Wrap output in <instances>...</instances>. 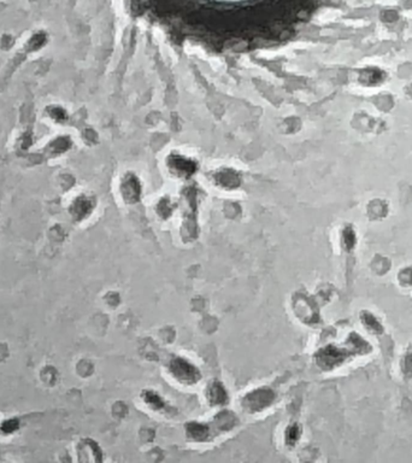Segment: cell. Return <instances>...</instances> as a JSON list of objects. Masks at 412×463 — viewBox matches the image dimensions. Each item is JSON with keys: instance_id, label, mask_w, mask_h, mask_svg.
Masks as SVG:
<instances>
[{"instance_id": "cell-1", "label": "cell", "mask_w": 412, "mask_h": 463, "mask_svg": "<svg viewBox=\"0 0 412 463\" xmlns=\"http://www.w3.org/2000/svg\"><path fill=\"white\" fill-rule=\"evenodd\" d=\"M366 349H369V347L353 346L352 349L344 350L335 346H327L317 353L316 361L321 368L331 369L334 367L341 365L344 362V359L351 355V353H364Z\"/></svg>"}, {"instance_id": "cell-2", "label": "cell", "mask_w": 412, "mask_h": 463, "mask_svg": "<svg viewBox=\"0 0 412 463\" xmlns=\"http://www.w3.org/2000/svg\"><path fill=\"white\" fill-rule=\"evenodd\" d=\"M275 401V393L269 388H257L243 398L244 409L250 413H258L271 405Z\"/></svg>"}, {"instance_id": "cell-3", "label": "cell", "mask_w": 412, "mask_h": 463, "mask_svg": "<svg viewBox=\"0 0 412 463\" xmlns=\"http://www.w3.org/2000/svg\"><path fill=\"white\" fill-rule=\"evenodd\" d=\"M170 372L175 376V379H178L180 382L186 385L195 384L200 379V373H199L197 367L193 366L191 362L181 358V357L173 359L170 363Z\"/></svg>"}, {"instance_id": "cell-4", "label": "cell", "mask_w": 412, "mask_h": 463, "mask_svg": "<svg viewBox=\"0 0 412 463\" xmlns=\"http://www.w3.org/2000/svg\"><path fill=\"white\" fill-rule=\"evenodd\" d=\"M209 401L214 405H223L227 403L228 394L223 385L220 382H214L209 388Z\"/></svg>"}, {"instance_id": "cell-5", "label": "cell", "mask_w": 412, "mask_h": 463, "mask_svg": "<svg viewBox=\"0 0 412 463\" xmlns=\"http://www.w3.org/2000/svg\"><path fill=\"white\" fill-rule=\"evenodd\" d=\"M186 431H187L188 436L192 439L197 440V442H205V440H208L209 434H210V428L204 423H188L186 426Z\"/></svg>"}, {"instance_id": "cell-6", "label": "cell", "mask_w": 412, "mask_h": 463, "mask_svg": "<svg viewBox=\"0 0 412 463\" xmlns=\"http://www.w3.org/2000/svg\"><path fill=\"white\" fill-rule=\"evenodd\" d=\"M143 397H144V401L146 402V403L149 404L151 408H153V409L160 410L162 408H164L163 400L159 397L158 394L154 393V392H152V391L145 392V393L143 394Z\"/></svg>"}, {"instance_id": "cell-7", "label": "cell", "mask_w": 412, "mask_h": 463, "mask_svg": "<svg viewBox=\"0 0 412 463\" xmlns=\"http://www.w3.org/2000/svg\"><path fill=\"white\" fill-rule=\"evenodd\" d=\"M299 437H300V429H299L297 424L289 426L287 428V432H286V443H287L288 445H294V444L298 442Z\"/></svg>"}, {"instance_id": "cell-8", "label": "cell", "mask_w": 412, "mask_h": 463, "mask_svg": "<svg viewBox=\"0 0 412 463\" xmlns=\"http://www.w3.org/2000/svg\"><path fill=\"white\" fill-rule=\"evenodd\" d=\"M363 322H364V324H366V327H368L369 329H371L372 332H382L381 324H380L377 321L375 320V317H372L371 315L365 314L364 318H363Z\"/></svg>"}, {"instance_id": "cell-9", "label": "cell", "mask_w": 412, "mask_h": 463, "mask_svg": "<svg viewBox=\"0 0 412 463\" xmlns=\"http://www.w3.org/2000/svg\"><path fill=\"white\" fill-rule=\"evenodd\" d=\"M45 44H46V37H45L44 34H38L34 35V37L30 39L28 46L30 50H39V48L43 47Z\"/></svg>"}, {"instance_id": "cell-10", "label": "cell", "mask_w": 412, "mask_h": 463, "mask_svg": "<svg viewBox=\"0 0 412 463\" xmlns=\"http://www.w3.org/2000/svg\"><path fill=\"white\" fill-rule=\"evenodd\" d=\"M50 115H51V117H53L54 120H57V121H63L64 118H65V114H64V111L59 108L50 109Z\"/></svg>"}, {"instance_id": "cell-11", "label": "cell", "mask_w": 412, "mask_h": 463, "mask_svg": "<svg viewBox=\"0 0 412 463\" xmlns=\"http://www.w3.org/2000/svg\"><path fill=\"white\" fill-rule=\"evenodd\" d=\"M404 372L405 374L412 378V353L405 357L404 361Z\"/></svg>"}]
</instances>
